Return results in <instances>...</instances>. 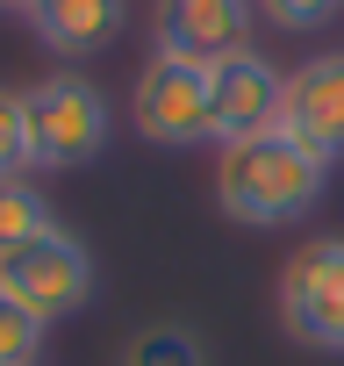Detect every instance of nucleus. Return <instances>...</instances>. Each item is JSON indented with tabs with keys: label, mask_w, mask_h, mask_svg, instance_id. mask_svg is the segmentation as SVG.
Returning <instances> with one entry per match:
<instances>
[{
	"label": "nucleus",
	"mask_w": 344,
	"mask_h": 366,
	"mask_svg": "<svg viewBox=\"0 0 344 366\" xmlns=\"http://www.w3.org/2000/svg\"><path fill=\"white\" fill-rule=\"evenodd\" d=\"M258 8H265L273 29H323V22L344 8V0H258Z\"/></svg>",
	"instance_id": "14"
},
{
	"label": "nucleus",
	"mask_w": 344,
	"mask_h": 366,
	"mask_svg": "<svg viewBox=\"0 0 344 366\" xmlns=\"http://www.w3.org/2000/svg\"><path fill=\"white\" fill-rule=\"evenodd\" d=\"M29 101V144H36V172H79L108 151L115 137V115H108V94L79 72H51L36 86H22Z\"/></svg>",
	"instance_id": "2"
},
{
	"label": "nucleus",
	"mask_w": 344,
	"mask_h": 366,
	"mask_svg": "<svg viewBox=\"0 0 344 366\" xmlns=\"http://www.w3.org/2000/svg\"><path fill=\"white\" fill-rule=\"evenodd\" d=\"M122 0H44V8L29 15V29H36V44L51 51V58H101L115 36H122Z\"/></svg>",
	"instance_id": "9"
},
{
	"label": "nucleus",
	"mask_w": 344,
	"mask_h": 366,
	"mask_svg": "<svg viewBox=\"0 0 344 366\" xmlns=\"http://www.w3.org/2000/svg\"><path fill=\"white\" fill-rule=\"evenodd\" d=\"M129 122L143 144L158 151H194L216 144V101H208V65H180V58H151L136 72L129 94Z\"/></svg>",
	"instance_id": "4"
},
{
	"label": "nucleus",
	"mask_w": 344,
	"mask_h": 366,
	"mask_svg": "<svg viewBox=\"0 0 344 366\" xmlns=\"http://www.w3.org/2000/svg\"><path fill=\"white\" fill-rule=\"evenodd\" d=\"M44 230H58L51 194H36V179H0V259L22 252V244L44 237Z\"/></svg>",
	"instance_id": "10"
},
{
	"label": "nucleus",
	"mask_w": 344,
	"mask_h": 366,
	"mask_svg": "<svg viewBox=\"0 0 344 366\" xmlns=\"http://www.w3.org/2000/svg\"><path fill=\"white\" fill-rule=\"evenodd\" d=\"M36 352H44V323L0 295V366H36Z\"/></svg>",
	"instance_id": "13"
},
{
	"label": "nucleus",
	"mask_w": 344,
	"mask_h": 366,
	"mask_svg": "<svg viewBox=\"0 0 344 366\" xmlns=\"http://www.w3.org/2000/svg\"><path fill=\"white\" fill-rule=\"evenodd\" d=\"M115 366H208V345L194 323H143Z\"/></svg>",
	"instance_id": "11"
},
{
	"label": "nucleus",
	"mask_w": 344,
	"mask_h": 366,
	"mask_svg": "<svg viewBox=\"0 0 344 366\" xmlns=\"http://www.w3.org/2000/svg\"><path fill=\"white\" fill-rule=\"evenodd\" d=\"M208 101H216V144H237V137H265L280 129V101H287V72L251 44L223 65H208Z\"/></svg>",
	"instance_id": "7"
},
{
	"label": "nucleus",
	"mask_w": 344,
	"mask_h": 366,
	"mask_svg": "<svg viewBox=\"0 0 344 366\" xmlns=\"http://www.w3.org/2000/svg\"><path fill=\"white\" fill-rule=\"evenodd\" d=\"M280 129L294 144H308L323 165L344 158V51H315L287 72V101H280Z\"/></svg>",
	"instance_id": "8"
},
{
	"label": "nucleus",
	"mask_w": 344,
	"mask_h": 366,
	"mask_svg": "<svg viewBox=\"0 0 344 366\" xmlns=\"http://www.w3.org/2000/svg\"><path fill=\"white\" fill-rule=\"evenodd\" d=\"M0 295H8L15 309H29L51 330V323H65V316L86 309V295H93V252L58 223V230H44L22 252L0 259Z\"/></svg>",
	"instance_id": "3"
},
{
	"label": "nucleus",
	"mask_w": 344,
	"mask_h": 366,
	"mask_svg": "<svg viewBox=\"0 0 344 366\" xmlns=\"http://www.w3.org/2000/svg\"><path fill=\"white\" fill-rule=\"evenodd\" d=\"M280 323L308 352L344 359V237H315L280 266Z\"/></svg>",
	"instance_id": "5"
},
{
	"label": "nucleus",
	"mask_w": 344,
	"mask_h": 366,
	"mask_svg": "<svg viewBox=\"0 0 344 366\" xmlns=\"http://www.w3.org/2000/svg\"><path fill=\"white\" fill-rule=\"evenodd\" d=\"M36 144H29V101L22 86H0V179H29Z\"/></svg>",
	"instance_id": "12"
},
{
	"label": "nucleus",
	"mask_w": 344,
	"mask_h": 366,
	"mask_svg": "<svg viewBox=\"0 0 344 366\" xmlns=\"http://www.w3.org/2000/svg\"><path fill=\"white\" fill-rule=\"evenodd\" d=\"M44 0H0V15H36Z\"/></svg>",
	"instance_id": "15"
},
{
	"label": "nucleus",
	"mask_w": 344,
	"mask_h": 366,
	"mask_svg": "<svg viewBox=\"0 0 344 366\" xmlns=\"http://www.w3.org/2000/svg\"><path fill=\"white\" fill-rule=\"evenodd\" d=\"M251 0H158L151 15V58L180 65H223L251 51Z\"/></svg>",
	"instance_id": "6"
},
{
	"label": "nucleus",
	"mask_w": 344,
	"mask_h": 366,
	"mask_svg": "<svg viewBox=\"0 0 344 366\" xmlns=\"http://www.w3.org/2000/svg\"><path fill=\"white\" fill-rule=\"evenodd\" d=\"M323 179H330V165L308 144H294L287 129L237 137L216 158V209L244 230H280V223H301L323 202Z\"/></svg>",
	"instance_id": "1"
}]
</instances>
